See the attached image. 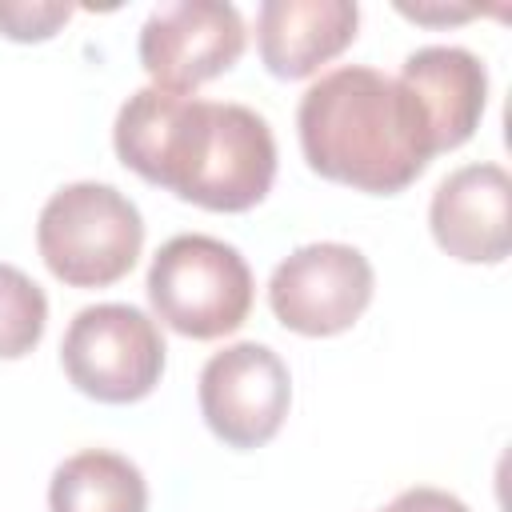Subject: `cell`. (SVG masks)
Wrapping results in <instances>:
<instances>
[{
    "instance_id": "obj_10",
    "label": "cell",
    "mask_w": 512,
    "mask_h": 512,
    "mask_svg": "<svg viewBox=\"0 0 512 512\" xmlns=\"http://www.w3.org/2000/svg\"><path fill=\"white\" fill-rule=\"evenodd\" d=\"M396 84L412 96L428 128L432 156L468 144L472 132L480 128V116L488 104V72L476 52L456 48V44L416 48L400 64Z\"/></svg>"
},
{
    "instance_id": "obj_16",
    "label": "cell",
    "mask_w": 512,
    "mask_h": 512,
    "mask_svg": "<svg viewBox=\"0 0 512 512\" xmlns=\"http://www.w3.org/2000/svg\"><path fill=\"white\" fill-rule=\"evenodd\" d=\"M404 16H412V20H420V24H436V20H468L472 16V8H412V4H396Z\"/></svg>"
},
{
    "instance_id": "obj_8",
    "label": "cell",
    "mask_w": 512,
    "mask_h": 512,
    "mask_svg": "<svg viewBox=\"0 0 512 512\" xmlns=\"http://www.w3.org/2000/svg\"><path fill=\"white\" fill-rule=\"evenodd\" d=\"M248 32L224 0H164L140 28V64L152 88L196 96L200 84L224 76L244 56Z\"/></svg>"
},
{
    "instance_id": "obj_7",
    "label": "cell",
    "mask_w": 512,
    "mask_h": 512,
    "mask_svg": "<svg viewBox=\"0 0 512 512\" xmlns=\"http://www.w3.org/2000/svg\"><path fill=\"white\" fill-rule=\"evenodd\" d=\"M196 400L208 432L220 444L248 452L280 432L292 404V376L268 344L240 340L208 356L200 368Z\"/></svg>"
},
{
    "instance_id": "obj_5",
    "label": "cell",
    "mask_w": 512,
    "mask_h": 512,
    "mask_svg": "<svg viewBox=\"0 0 512 512\" xmlns=\"http://www.w3.org/2000/svg\"><path fill=\"white\" fill-rule=\"evenodd\" d=\"M160 324L136 304H88L60 340V364L76 392L100 404H136L164 376Z\"/></svg>"
},
{
    "instance_id": "obj_4",
    "label": "cell",
    "mask_w": 512,
    "mask_h": 512,
    "mask_svg": "<svg viewBox=\"0 0 512 512\" xmlns=\"http://www.w3.org/2000/svg\"><path fill=\"white\" fill-rule=\"evenodd\" d=\"M148 304L160 324L188 340H220L236 332L252 312V268L240 248L184 232L160 244L148 264Z\"/></svg>"
},
{
    "instance_id": "obj_11",
    "label": "cell",
    "mask_w": 512,
    "mask_h": 512,
    "mask_svg": "<svg viewBox=\"0 0 512 512\" xmlns=\"http://www.w3.org/2000/svg\"><path fill=\"white\" fill-rule=\"evenodd\" d=\"M360 28L352 0H264L256 12V48L276 80H304L336 60Z\"/></svg>"
},
{
    "instance_id": "obj_6",
    "label": "cell",
    "mask_w": 512,
    "mask_h": 512,
    "mask_svg": "<svg viewBox=\"0 0 512 512\" xmlns=\"http://www.w3.org/2000/svg\"><path fill=\"white\" fill-rule=\"evenodd\" d=\"M372 292L376 272L360 248L316 240L272 268L268 308L296 336H340L364 316Z\"/></svg>"
},
{
    "instance_id": "obj_3",
    "label": "cell",
    "mask_w": 512,
    "mask_h": 512,
    "mask_svg": "<svg viewBox=\"0 0 512 512\" xmlns=\"http://www.w3.org/2000/svg\"><path fill=\"white\" fill-rule=\"evenodd\" d=\"M36 248L60 284L108 288L136 268L144 248V216L120 188L76 180L52 192L40 208Z\"/></svg>"
},
{
    "instance_id": "obj_12",
    "label": "cell",
    "mask_w": 512,
    "mask_h": 512,
    "mask_svg": "<svg viewBox=\"0 0 512 512\" xmlns=\"http://www.w3.org/2000/svg\"><path fill=\"white\" fill-rule=\"evenodd\" d=\"M48 512H148V480L128 456L84 448L52 472Z\"/></svg>"
},
{
    "instance_id": "obj_1",
    "label": "cell",
    "mask_w": 512,
    "mask_h": 512,
    "mask_svg": "<svg viewBox=\"0 0 512 512\" xmlns=\"http://www.w3.org/2000/svg\"><path fill=\"white\" fill-rule=\"evenodd\" d=\"M124 168L208 212H248L276 180V136L248 104L132 92L112 128Z\"/></svg>"
},
{
    "instance_id": "obj_15",
    "label": "cell",
    "mask_w": 512,
    "mask_h": 512,
    "mask_svg": "<svg viewBox=\"0 0 512 512\" xmlns=\"http://www.w3.org/2000/svg\"><path fill=\"white\" fill-rule=\"evenodd\" d=\"M380 512H472L460 496H452V492H444V488H428V484H420V488H404L388 508H380Z\"/></svg>"
},
{
    "instance_id": "obj_9",
    "label": "cell",
    "mask_w": 512,
    "mask_h": 512,
    "mask_svg": "<svg viewBox=\"0 0 512 512\" xmlns=\"http://www.w3.org/2000/svg\"><path fill=\"white\" fill-rule=\"evenodd\" d=\"M428 228L440 252L460 264H500L512 252V176L500 164H464L448 172L428 204Z\"/></svg>"
},
{
    "instance_id": "obj_14",
    "label": "cell",
    "mask_w": 512,
    "mask_h": 512,
    "mask_svg": "<svg viewBox=\"0 0 512 512\" xmlns=\"http://www.w3.org/2000/svg\"><path fill=\"white\" fill-rule=\"evenodd\" d=\"M72 16V4L60 0H0V36L16 44L56 36Z\"/></svg>"
},
{
    "instance_id": "obj_13",
    "label": "cell",
    "mask_w": 512,
    "mask_h": 512,
    "mask_svg": "<svg viewBox=\"0 0 512 512\" xmlns=\"http://www.w3.org/2000/svg\"><path fill=\"white\" fill-rule=\"evenodd\" d=\"M48 328L44 288L16 264H0V360L28 356Z\"/></svg>"
},
{
    "instance_id": "obj_2",
    "label": "cell",
    "mask_w": 512,
    "mask_h": 512,
    "mask_svg": "<svg viewBox=\"0 0 512 512\" xmlns=\"http://www.w3.org/2000/svg\"><path fill=\"white\" fill-rule=\"evenodd\" d=\"M300 152L332 184L372 196H396L432 160L428 128L412 96L368 64L324 72L296 108Z\"/></svg>"
}]
</instances>
